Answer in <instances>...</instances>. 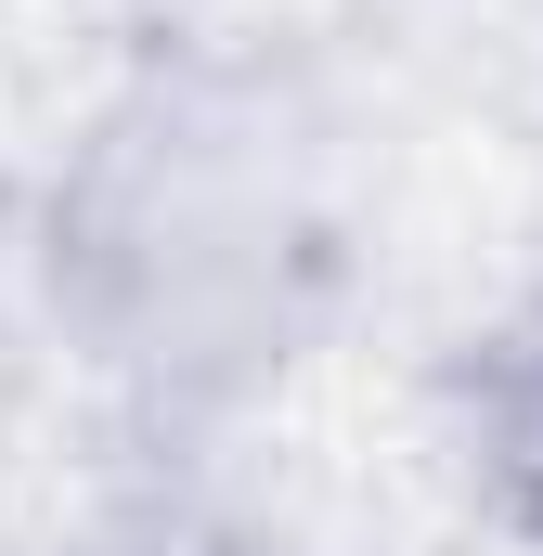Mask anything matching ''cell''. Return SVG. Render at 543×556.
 I'll return each mask as SVG.
<instances>
[{"label":"cell","mask_w":543,"mask_h":556,"mask_svg":"<svg viewBox=\"0 0 543 556\" xmlns=\"http://www.w3.org/2000/svg\"><path fill=\"white\" fill-rule=\"evenodd\" d=\"M479 479H492V505L543 544V298L479 350Z\"/></svg>","instance_id":"6da1fadb"}]
</instances>
